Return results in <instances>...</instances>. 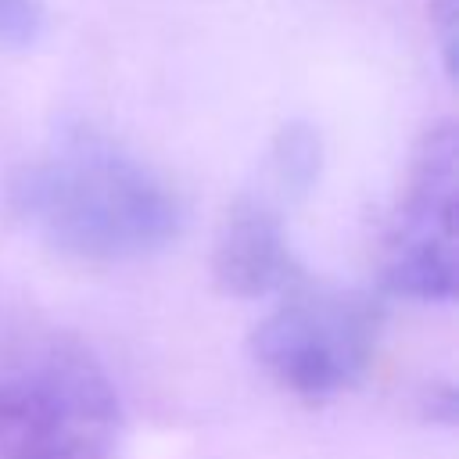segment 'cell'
<instances>
[{
  "label": "cell",
  "mask_w": 459,
  "mask_h": 459,
  "mask_svg": "<svg viewBox=\"0 0 459 459\" xmlns=\"http://www.w3.org/2000/svg\"><path fill=\"white\" fill-rule=\"evenodd\" d=\"M7 208L39 244L90 265L151 258L183 230L176 190L93 129L61 133L22 161L7 183Z\"/></svg>",
  "instance_id": "1"
},
{
  "label": "cell",
  "mask_w": 459,
  "mask_h": 459,
  "mask_svg": "<svg viewBox=\"0 0 459 459\" xmlns=\"http://www.w3.org/2000/svg\"><path fill=\"white\" fill-rule=\"evenodd\" d=\"M118 430V391L79 341L0 333V459H108Z\"/></svg>",
  "instance_id": "2"
},
{
  "label": "cell",
  "mask_w": 459,
  "mask_h": 459,
  "mask_svg": "<svg viewBox=\"0 0 459 459\" xmlns=\"http://www.w3.org/2000/svg\"><path fill=\"white\" fill-rule=\"evenodd\" d=\"M384 301L359 287H290L251 333L262 373L301 402L351 391L373 366Z\"/></svg>",
  "instance_id": "3"
},
{
  "label": "cell",
  "mask_w": 459,
  "mask_h": 459,
  "mask_svg": "<svg viewBox=\"0 0 459 459\" xmlns=\"http://www.w3.org/2000/svg\"><path fill=\"white\" fill-rule=\"evenodd\" d=\"M459 136L441 118L423 129L380 247V283L394 298L448 305L459 290Z\"/></svg>",
  "instance_id": "4"
},
{
  "label": "cell",
  "mask_w": 459,
  "mask_h": 459,
  "mask_svg": "<svg viewBox=\"0 0 459 459\" xmlns=\"http://www.w3.org/2000/svg\"><path fill=\"white\" fill-rule=\"evenodd\" d=\"M212 276L233 298H273L301 283L280 190L265 183L230 208L215 237Z\"/></svg>",
  "instance_id": "5"
},
{
  "label": "cell",
  "mask_w": 459,
  "mask_h": 459,
  "mask_svg": "<svg viewBox=\"0 0 459 459\" xmlns=\"http://www.w3.org/2000/svg\"><path fill=\"white\" fill-rule=\"evenodd\" d=\"M43 32V4L39 0H0V47L25 50Z\"/></svg>",
  "instance_id": "6"
},
{
  "label": "cell",
  "mask_w": 459,
  "mask_h": 459,
  "mask_svg": "<svg viewBox=\"0 0 459 459\" xmlns=\"http://www.w3.org/2000/svg\"><path fill=\"white\" fill-rule=\"evenodd\" d=\"M430 32L441 50L445 75H455V54H459V0H430Z\"/></svg>",
  "instance_id": "7"
}]
</instances>
